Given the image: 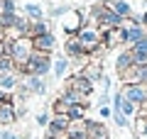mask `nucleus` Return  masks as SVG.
<instances>
[{
  "mask_svg": "<svg viewBox=\"0 0 147 139\" xmlns=\"http://www.w3.org/2000/svg\"><path fill=\"white\" fill-rule=\"evenodd\" d=\"M22 15H25V17H27L30 22L44 20V7L39 5V3H27V5L22 7Z\"/></svg>",
  "mask_w": 147,
  "mask_h": 139,
  "instance_id": "aec40b11",
  "label": "nucleus"
},
{
  "mask_svg": "<svg viewBox=\"0 0 147 139\" xmlns=\"http://www.w3.org/2000/svg\"><path fill=\"white\" fill-rule=\"evenodd\" d=\"M132 66H135V56H132V51H130V49H123V51L115 56V73L123 76V73L130 71Z\"/></svg>",
  "mask_w": 147,
  "mask_h": 139,
  "instance_id": "ddd939ff",
  "label": "nucleus"
},
{
  "mask_svg": "<svg viewBox=\"0 0 147 139\" xmlns=\"http://www.w3.org/2000/svg\"><path fill=\"white\" fill-rule=\"evenodd\" d=\"M64 88H69V90H76V93H81L84 98H88L91 93H93L96 86H93V83H91L81 71H76V73H71V76L66 78V86H64Z\"/></svg>",
  "mask_w": 147,
  "mask_h": 139,
  "instance_id": "423d86ee",
  "label": "nucleus"
},
{
  "mask_svg": "<svg viewBox=\"0 0 147 139\" xmlns=\"http://www.w3.org/2000/svg\"><path fill=\"white\" fill-rule=\"evenodd\" d=\"M0 41H5V29H3V25H0Z\"/></svg>",
  "mask_w": 147,
  "mask_h": 139,
  "instance_id": "473e14b6",
  "label": "nucleus"
},
{
  "mask_svg": "<svg viewBox=\"0 0 147 139\" xmlns=\"http://www.w3.org/2000/svg\"><path fill=\"white\" fill-rule=\"evenodd\" d=\"M32 46H34V51L54 54V51H57V37H54V32H47V34L32 39Z\"/></svg>",
  "mask_w": 147,
  "mask_h": 139,
  "instance_id": "9d476101",
  "label": "nucleus"
},
{
  "mask_svg": "<svg viewBox=\"0 0 147 139\" xmlns=\"http://www.w3.org/2000/svg\"><path fill=\"white\" fill-rule=\"evenodd\" d=\"M20 81H22V76H20L17 71H12V73H0V90H5V93L17 90Z\"/></svg>",
  "mask_w": 147,
  "mask_h": 139,
  "instance_id": "dca6fc26",
  "label": "nucleus"
},
{
  "mask_svg": "<svg viewBox=\"0 0 147 139\" xmlns=\"http://www.w3.org/2000/svg\"><path fill=\"white\" fill-rule=\"evenodd\" d=\"M123 98H127L130 103H135L137 108L147 105V86L145 83H130V86H120Z\"/></svg>",
  "mask_w": 147,
  "mask_h": 139,
  "instance_id": "39448f33",
  "label": "nucleus"
},
{
  "mask_svg": "<svg viewBox=\"0 0 147 139\" xmlns=\"http://www.w3.org/2000/svg\"><path fill=\"white\" fill-rule=\"evenodd\" d=\"M81 73H84V76L88 78L91 83H96V81H103V76H105V73H103V66H100V63H96V61H93V63H88V66H86Z\"/></svg>",
  "mask_w": 147,
  "mask_h": 139,
  "instance_id": "4be33fe9",
  "label": "nucleus"
},
{
  "mask_svg": "<svg viewBox=\"0 0 147 139\" xmlns=\"http://www.w3.org/2000/svg\"><path fill=\"white\" fill-rule=\"evenodd\" d=\"M140 22H142V27H145V29H147V10L142 12V15H140Z\"/></svg>",
  "mask_w": 147,
  "mask_h": 139,
  "instance_id": "2f4dec72",
  "label": "nucleus"
},
{
  "mask_svg": "<svg viewBox=\"0 0 147 139\" xmlns=\"http://www.w3.org/2000/svg\"><path fill=\"white\" fill-rule=\"evenodd\" d=\"M69 124H71V120L66 117V115H52V122H49L47 127V134L54 139H64L69 132Z\"/></svg>",
  "mask_w": 147,
  "mask_h": 139,
  "instance_id": "0eeeda50",
  "label": "nucleus"
},
{
  "mask_svg": "<svg viewBox=\"0 0 147 139\" xmlns=\"http://www.w3.org/2000/svg\"><path fill=\"white\" fill-rule=\"evenodd\" d=\"M15 134L10 132V129H0V139H12Z\"/></svg>",
  "mask_w": 147,
  "mask_h": 139,
  "instance_id": "7c9ffc66",
  "label": "nucleus"
},
{
  "mask_svg": "<svg viewBox=\"0 0 147 139\" xmlns=\"http://www.w3.org/2000/svg\"><path fill=\"white\" fill-rule=\"evenodd\" d=\"M105 5L115 12L118 17H123V20H127V17L132 15V7H130V3H127V0H105Z\"/></svg>",
  "mask_w": 147,
  "mask_h": 139,
  "instance_id": "f3484780",
  "label": "nucleus"
},
{
  "mask_svg": "<svg viewBox=\"0 0 147 139\" xmlns=\"http://www.w3.org/2000/svg\"><path fill=\"white\" fill-rule=\"evenodd\" d=\"M47 32H52V29H49V22H47V20H37V22H30L27 37H30V39H37V37L47 34Z\"/></svg>",
  "mask_w": 147,
  "mask_h": 139,
  "instance_id": "412c9836",
  "label": "nucleus"
},
{
  "mask_svg": "<svg viewBox=\"0 0 147 139\" xmlns=\"http://www.w3.org/2000/svg\"><path fill=\"white\" fill-rule=\"evenodd\" d=\"M52 66H54V56H52V54L32 51L30 61H27L25 66L17 68V73H20L22 78H25V76H39V78H47L49 73H52Z\"/></svg>",
  "mask_w": 147,
  "mask_h": 139,
  "instance_id": "f257e3e1",
  "label": "nucleus"
},
{
  "mask_svg": "<svg viewBox=\"0 0 147 139\" xmlns=\"http://www.w3.org/2000/svg\"><path fill=\"white\" fill-rule=\"evenodd\" d=\"M22 86L30 90V95H44L47 93V81L39 76H25L22 78Z\"/></svg>",
  "mask_w": 147,
  "mask_h": 139,
  "instance_id": "f8f14e48",
  "label": "nucleus"
},
{
  "mask_svg": "<svg viewBox=\"0 0 147 139\" xmlns=\"http://www.w3.org/2000/svg\"><path fill=\"white\" fill-rule=\"evenodd\" d=\"M12 71H17L15 61H12L7 54H3V56H0V73H12Z\"/></svg>",
  "mask_w": 147,
  "mask_h": 139,
  "instance_id": "b1692460",
  "label": "nucleus"
},
{
  "mask_svg": "<svg viewBox=\"0 0 147 139\" xmlns=\"http://www.w3.org/2000/svg\"><path fill=\"white\" fill-rule=\"evenodd\" d=\"M12 139H27V137H22V134H15V137H12Z\"/></svg>",
  "mask_w": 147,
  "mask_h": 139,
  "instance_id": "72a5a7b5",
  "label": "nucleus"
},
{
  "mask_svg": "<svg viewBox=\"0 0 147 139\" xmlns=\"http://www.w3.org/2000/svg\"><path fill=\"white\" fill-rule=\"evenodd\" d=\"M32 51H34V46H32V39L30 37H17V39L10 41V59L15 61V66H25L30 61Z\"/></svg>",
  "mask_w": 147,
  "mask_h": 139,
  "instance_id": "20e7f679",
  "label": "nucleus"
},
{
  "mask_svg": "<svg viewBox=\"0 0 147 139\" xmlns=\"http://www.w3.org/2000/svg\"><path fill=\"white\" fill-rule=\"evenodd\" d=\"M49 122H52V115H49V112H39V115H37V124H39V127L47 129Z\"/></svg>",
  "mask_w": 147,
  "mask_h": 139,
  "instance_id": "cd10ccee",
  "label": "nucleus"
},
{
  "mask_svg": "<svg viewBox=\"0 0 147 139\" xmlns=\"http://www.w3.org/2000/svg\"><path fill=\"white\" fill-rule=\"evenodd\" d=\"M59 98H61V103L66 105V108H71V105H81V103H88V98H84L81 93L76 90H69V88H64L61 93H59Z\"/></svg>",
  "mask_w": 147,
  "mask_h": 139,
  "instance_id": "a211bd4d",
  "label": "nucleus"
},
{
  "mask_svg": "<svg viewBox=\"0 0 147 139\" xmlns=\"http://www.w3.org/2000/svg\"><path fill=\"white\" fill-rule=\"evenodd\" d=\"M76 39H79V44L84 46V51L88 54L91 59L98 56L100 51H105V49H103V34H100V29L96 25H88V22H86V25L79 29Z\"/></svg>",
  "mask_w": 147,
  "mask_h": 139,
  "instance_id": "f03ea898",
  "label": "nucleus"
},
{
  "mask_svg": "<svg viewBox=\"0 0 147 139\" xmlns=\"http://www.w3.org/2000/svg\"><path fill=\"white\" fill-rule=\"evenodd\" d=\"M52 73L57 81H61V78H69L71 76V61H69L64 54H59V56H54V66H52Z\"/></svg>",
  "mask_w": 147,
  "mask_h": 139,
  "instance_id": "9b49d317",
  "label": "nucleus"
},
{
  "mask_svg": "<svg viewBox=\"0 0 147 139\" xmlns=\"http://www.w3.org/2000/svg\"><path fill=\"white\" fill-rule=\"evenodd\" d=\"M0 12H3V15H12V12H17V3H15V0H0Z\"/></svg>",
  "mask_w": 147,
  "mask_h": 139,
  "instance_id": "393cba45",
  "label": "nucleus"
},
{
  "mask_svg": "<svg viewBox=\"0 0 147 139\" xmlns=\"http://www.w3.org/2000/svg\"><path fill=\"white\" fill-rule=\"evenodd\" d=\"M98 115H100V117H113V108H108V105H100V108H98Z\"/></svg>",
  "mask_w": 147,
  "mask_h": 139,
  "instance_id": "c756f323",
  "label": "nucleus"
},
{
  "mask_svg": "<svg viewBox=\"0 0 147 139\" xmlns=\"http://www.w3.org/2000/svg\"><path fill=\"white\" fill-rule=\"evenodd\" d=\"M59 25H61V29H64L66 37H76L79 29L86 25V15L79 10V7H69V10L59 17Z\"/></svg>",
  "mask_w": 147,
  "mask_h": 139,
  "instance_id": "7ed1b4c3",
  "label": "nucleus"
},
{
  "mask_svg": "<svg viewBox=\"0 0 147 139\" xmlns=\"http://www.w3.org/2000/svg\"><path fill=\"white\" fill-rule=\"evenodd\" d=\"M86 110H88V103L71 105V108L66 110V117H69V120H86Z\"/></svg>",
  "mask_w": 147,
  "mask_h": 139,
  "instance_id": "5701e85b",
  "label": "nucleus"
},
{
  "mask_svg": "<svg viewBox=\"0 0 147 139\" xmlns=\"http://www.w3.org/2000/svg\"><path fill=\"white\" fill-rule=\"evenodd\" d=\"M64 139H71V137H64Z\"/></svg>",
  "mask_w": 147,
  "mask_h": 139,
  "instance_id": "c9c22d12",
  "label": "nucleus"
},
{
  "mask_svg": "<svg viewBox=\"0 0 147 139\" xmlns=\"http://www.w3.org/2000/svg\"><path fill=\"white\" fill-rule=\"evenodd\" d=\"M86 137L88 139H110V132L103 124V120H88L86 117Z\"/></svg>",
  "mask_w": 147,
  "mask_h": 139,
  "instance_id": "1a4fd4ad",
  "label": "nucleus"
},
{
  "mask_svg": "<svg viewBox=\"0 0 147 139\" xmlns=\"http://www.w3.org/2000/svg\"><path fill=\"white\" fill-rule=\"evenodd\" d=\"M135 132H137V137L147 139V117H137L135 120Z\"/></svg>",
  "mask_w": 147,
  "mask_h": 139,
  "instance_id": "bb28decb",
  "label": "nucleus"
},
{
  "mask_svg": "<svg viewBox=\"0 0 147 139\" xmlns=\"http://www.w3.org/2000/svg\"><path fill=\"white\" fill-rule=\"evenodd\" d=\"M42 139H54V137H49V134H44V137H42Z\"/></svg>",
  "mask_w": 147,
  "mask_h": 139,
  "instance_id": "f704fd0d",
  "label": "nucleus"
},
{
  "mask_svg": "<svg viewBox=\"0 0 147 139\" xmlns=\"http://www.w3.org/2000/svg\"><path fill=\"white\" fill-rule=\"evenodd\" d=\"M17 122V112H15V103H3L0 105V127H10Z\"/></svg>",
  "mask_w": 147,
  "mask_h": 139,
  "instance_id": "2eb2a0df",
  "label": "nucleus"
},
{
  "mask_svg": "<svg viewBox=\"0 0 147 139\" xmlns=\"http://www.w3.org/2000/svg\"><path fill=\"white\" fill-rule=\"evenodd\" d=\"M113 122H115L120 129H127V127H132V120H127L123 112H113Z\"/></svg>",
  "mask_w": 147,
  "mask_h": 139,
  "instance_id": "a878e982",
  "label": "nucleus"
},
{
  "mask_svg": "<svg viewBox=\"0 0 147 139\" xmlns=\"http://www.w3.org/2000/svg\"><path fill=\"white\" fill-rule=\"evenodd\" d=\"M103 49H115V46H125V27H115V29H103Z\"/></svg>",
  "mask_w": 147,
  "mask_h": 139,
  "instance_id": "6e6552de",
  "label": "nucleus"
},
{
  "mask_svg": "<svg viewBox=\"0 0 147 139\" xmlns=\"http://www.w3.org/2000/svg\"><path fill=\"white\" fill-rule=\"evenodd\" d=\"M66 10H69L66 5H57V7H52V10H49V15H52V17H57V20H59V17H61V15H64Z\"/></svg>",
  "mask_w": 147,
  "mask_h": 139,
  "instance_id": "c85d7f7f",
  "label": "nucleus"
},
{
  "mask_svg": "<svg viewBox=\"0 0 147 139\" xmlns=\"http://www.w3.org/2000/svg\"><path fill=\"white\" fill-rule=\"evenodd\" d=\"M123 27H125V49L132 46V44H137V41L147 34V29L142 25H123Z\"/></svg>",
  "mask_w": 147,
  "mask_h": 139,
  "instance_id": "4468645a",
  "label": "nucleus"
},
{
  "mask_svg": "<svg viewBox=\"0 0 147 139\" xmlns=\"http://www.w3.org/2000/svg\"><path fill=\"white\" fill-rule=\"evenodd\" d=\"M132 51V56H135V63H147V34L142 37L137 44H132V46H127Z\"/></svg>",
  "mask_w": 147,
  "mask_h": 139,
  "instance_id": "6ab92c4d",
  "label": "nucleus"
}]
</instances>
